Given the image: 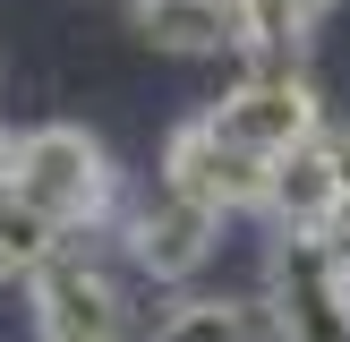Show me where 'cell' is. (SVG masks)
Here are the masks:
<instances>
[{"label": "cell", "mask_w": 350, "mask_h": 342, "mask_svg": "<svg viewBox=\"0 0 350 342\" xmlns=\"http://www.w3.org/2000/svg\"><path fill=\"white\" fill-rule=\"evenodd\" d=\"M265 308H273V342H350V248L342 222L334 231H291L265 256Z\"/></svg>", "instance_id": "obj_1"}, {"label": "cell", "mask_w": 350, "mask_h": 342, "mask_svg": "<svg viewBox=\"0 0 350 342\" xmlns=\"http://www.w3.org/2000/svg\"><path fill=\"white\" fill-rule=\"evenodd\" d=\"M17 197H34L51 222H68L85 239L120 214V171L103 154V137L68 129V120H43V129L17 137Z\"/></svg>", "instance_id": "obj_2"}, {"label": "cell", "mask_w": 350, "mask_h": 342, "mask_svg": "<svg viewBox=\"0 0 350 342\" xmlns=\"http://www.w3.org/2000/svg\"><path fill=\"white\" fill-rule=\"evenodd\" d=\"M265 180H273V154L239 146L214 111H197L188 129H171V146H163V188L214 205V214H248V205H265Z\"/></svg>", "instance_id": "obj_3"}, {"label": "cell", "mask_w": 350, "mask_h": 342, "mask_svg": "<svg viewBox=\"0 0 350 342\" xmlns=\"http://www.w3.org/2000/svg\"><path fill=\"white\" fill-rule=\"evenodd\" d=\"M26 300H34V334L43 342H129V300L77 239L51 265L26 274Z\"/></svg>", "instance_id": "obj_4"}, {"label": "cell", "mask_w": 350, "mask_h": 342, "mask_svg": "<svg viewBox=\"0 0 350 342\" xmlns=\"http://www.w3.org/2000/svg\"><path fill=\"white\" fill-rule=\"evenodd\" d=\"M214 120L239 146H256V154H291V146H308V137H325V103H317V86H308V68H248V77L214 103Z\"/></svg>", "instance_id": "obj_5"}, {"label": "cell", "mask_w": 350, "mask_h": 342, "mask_svg": "<svg viewBox=\"0 0 350 342\" xmlns=\"http://www.w3.org/2000/svg\"><path fill=\"white\" fill-rule=\"evenodd\" d=\"M214 239H222V214L197 205V197H180V188H163L154 205L129 214V256L154 274V282H188V274L214 256Z\"/></svg>", "instance_id": "obj_6"}, {"label": "cell", "mask_w": 350, "mask_h": 342, "mask_svg": "<svg viewBox=\"0 0 350 342\" xmlns=\"http://www.w3.org/2000/svg\"><path fill=\"white\" fill-rule=\"evenodd\" d=\"M265 214L291 222V231H334V222H350V205H342V171H334V146H325V137H308V146L273 154Z\"/></svg>", "instance_id": "obj_7"}, {"label": "cell", "mask_w": 350, "mask_h": 342, "mask_svg": "<svg viewBox=\"0 0 350 342\" xmlns=\"http://www.w3.org/2000/svg\"><path fill=\"white\" fill-rule=\"evenodd\" d=\"M129 26L146 34L154 51L205 60V51H239V34H248V0H129Z\"/></svg>", "instance_id": "obj_8"}, {"label": "cell", "mask_w": 350, "mask_h": 342, "mask_svg": "<svg viewBox=\"0 0 350 342\" xmlns=\"http://www.w3.org/2000/svg\"><path fill=\"white\" fill-rule=\"evenodd\" d=\"M154 342H273V308L256 300H180Z\"/></svg>", "instance_id": "obj_9"}, {"label": "cell", "mask_w": 350, "mask_h": 342, "mask_svg": "<svg viewBox=\"0 0 350 342\" xmlns=\"http://www.w3.org/2000/svg\"><path fill=\"white\" fill-rule=\"evenodd\" d=\"M68 239H77L68 222H51L34 197H17V188H9V197H0V282H26L34 265H51V256L68 248Z\"/></svg>", "instance_id": "obj_10"}, {"label": "cell", "mask_w": 350, "mask_h": 342, "mask_svg": "<svg viewBox=\"0 0 350 342\" xmlns=\"http://www.w3.org/2000/svg\"><path fill=\"white\" fill-rule=\"evenodd\" d=\"M308 26H317L308 0H248V34H239L248 68H299L308 60Z\"/></svg>", "instance_id": "obj_11"}, {"label": "cell", "mask_w": 350, "mask_h": 342, "mask_svg": "<svg viewBox=\"0 0 350 342\" xmlns=\"http://www.w3.org/2000/svg\"><path fill=\"white\" fill-rule=\"evenodd\" d=\"M325 146H334V171H342V205H350V129H334Z\"/></svg>", "instance_id": "obj_12"}, {"label": "cell", "mask_w": 350, "mask_h": 342, "mask_svg": "<svg viewBox=\"0 0 350 342\" xmlns=\"http://www.w3.org/2000/svg\"><path fill=\"white\" fill-rule=\"evenodd\" d=\"M9 188H17V137L0 129V197H9Z\"/></svg>", "instance_id": "obj_13"}, {"label": "cell", "mask_w": 350, "mask_h": 342, "mask_svg": "<svg viewBox=\"0 0 350 342\" xmlns=\"http://www.w3.org/2000/svg\"><path fill=\"white\" fill-rule=\"evenodd\" d=\"M308 9H317V17H325V9H342V0H308Z\"/></svg>", "instance_id": "obj_14"}]
</instances>
